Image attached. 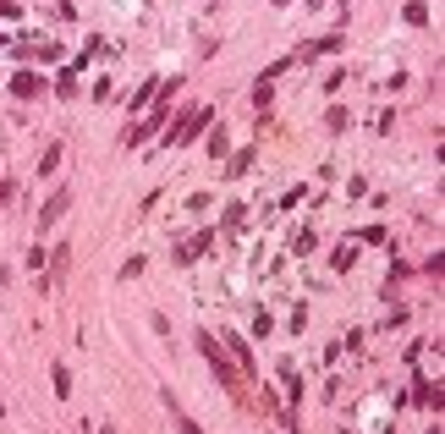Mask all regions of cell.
I'll use <instances>...</instances> for the list:
<instances>
[{
  "instance_id": "6da1fadb",
  "label": "cell",
  "mask_w": 445,
  "mask_h": 434,
  "mask_svg": "<svg viewBox=\"0 0 445 434\" xmlns=\"http://www.w3.org/2000/svg\"><path fill=\"white\" fill-rule=\"evenodd\" d=\"M198 347H204V357H209V369H214V379H220V385H226V391H242V379H236V369H231V363H226V352L214 347V335H209V330L198 335Z\"/></svg>"
},
{
  "instance_id": "7a4b0ae2",
  "label": "cell",
  "mask_w": 445,
  "mask_h": 434,
  "mask_svg": "<svg viewBox=\"0 0 445 434\" xmlns=\"http://www.w3.org/2000/svg\"><path fill=\"white\" fill-rule=\"evenodd\" d=\"M209 116H214V110H187V116H182V126L170 132V143H192V138L209 126Z\"/></svg>"
},
{
  "instance_id": "3957f363",
  "label": "cell",
  "mask_w": 445,
  "mask_h": 434,
  "mask_svg": "<svg viewBox=\"0 0 445 434\" xmlns=\"http://www.w3.org/2000/svg\"><path fill=\"white\" fill-rule=\"evenodd\" d=\"M66 209H72V192H66V187H61V192H55V198H50V204L39 209V231H44V226H55V220H61Z\"/></svg>"
},
{
  "instance_id": "277c9868",
  "label": "cell",
  "mask_w": 445,
  "mask_h": 434,
  "mask_svg": "<svg viewBox=\"0 0 445 434\" xmlns=\"http://www.w3.org/2000/svg\"><path fill=\"white\" fill-rule=\"evenodd\" d=\"M209 242H214V231H198V237H187V242L176 248V264H192V259H198V253L209 248Z\"/></svg>"
},
{
  "instance_id": "5b68a950",
  "label": "cell",
  "mask_w": 445,
  "mask_h": 434,
  "mask_svg": "<svg viewBox=\"0 0 445 434\" xmlns=\"http://www.w3.org/2000/svg\"><path fill=\"white\" fill-rule=\"evenodd\" d=\"M39 77H33V72H17V77H11V94H17V99H33V94H39Z\"/></svg>"
},
{
  "instance_id": "8992f818",
  "label": "cell",
  "mask_w": 445,
  "mask_h": 434,
  "mask_svg": "<svg viewBox=\"0 0 445 434\" xmlns=\"http://www.w3.org/2000/svg\"><path fill=\"white\" fill-rule=\"evenodd\" d=\"M418 401H424V407H434V413H440V401H445V391H440V385H429V379H418Z\"/></svg>"
},
{
  "instance_id": "52a82bcc",
  "label": "cell",
  "mask_w": 445,
  "mask_h": 434,
  "mask_svg": "<svg viewBox=\"0 0 445 434\" xmlns=\"http://www.w3.org/2000/svg\"><path fill=\"white\" fill-rule=\"evenodd\" d=\"M226 347L236 352V363H242V369L253 374V352H248V341H242V335H226Z\"/></svg>"
},
{
  "instance_id": "ba28073f",
  "label": "cell",
  "mask_w": 445,
  "mask_h": 434,
  "mask_svg": "<svg viewBox=\"0 0 445 434\" xmlns=\"http://www.w3.org/2000/svg\"><path fill=\"white\" fill-rule=\"evenodd\" d=\"M226 170H231V176H248V170H253V148H242V154H231V166H226Z\"/></svg>"
},
{
  "instance_id": "9c48e42d",
  "label": "cell",
  "mask_w": 445,
  "mask_h": 434,
  "mask_svg": "<svg viewBox=\"0 0 445 434\" xmlns=\"http://www.w3.org/2000/svg\"><path fill=\"white\" fill-rule=\"evenodd\" d=\"M55 166H61V143H55V148H44V160H39V176H50Z\"/></svg>"
},
{
  "instance_id": "30bf717a",
  "label": "cell",
  "mask_w": 445,
  "mask_h": 434,
  "mask_svg": "<svg viewBox=\"0 0 445 434\" xmlns=\"http://www.w3.org/2000/svg\"><path fill=\"white\" fill-rule=\"evenodd\" d=\"M170 413H176V429H182V434H204V429H198V423H192L187 413H182V407H176V401H170Z\"/></svg>"
}]
</instances>
